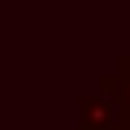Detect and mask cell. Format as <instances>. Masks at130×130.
Listing matches in <instances>:
<instances>
[{"instance_id": "1", "label": "cell", "mask_w": 130, "mask_h": 130, "mask_svg": "<svg viewBox=\"0 0 130 130\" xmlns=\"http://www.w3.org/2000/svg\"><path fill=\"white\" fill-rule=\"evenodd\" d=\"M117 83H121V121H117V130H130V52L117 61Z\"/></svg>"}]
</instances>
